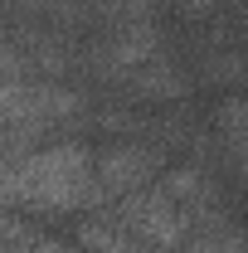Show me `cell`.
Wrapping results in <instances>:
<instances>
[{"mask_svg": "<svg viewBox=\"0 0 248 253\" xmlns=\"http://www.w3.org/2000/svg\"><path fill=\"white\" fill-rule=\"evenodd\" d=\"M93 190V146L78 136L44 141L0 180V210H20L34 219L83 214Z\"/></svg>", "mask_w": 248, "mask_h": 253, "instance_id": "obj_1", "label": "cell"}, {"mask_svg": "<svg viewBox=\"0 0 248 253\" xmlns=\"http://www.w3.org/2000/svg\"><path fill=\"white\" fill-rule=\"evenodd\" d=\"M165 161H170V151H161L146 136H117V141H107L102 151H93V190H88V210L83 214H102L112 200L156 185V175H161Z\"/></svg>", "mask_w": 248, "mask_h": 253, "instance_id": "obj_2", "label": "cell"}, {"mask_svg": "<svg viewBox=\"0 0 248 253\" xmlns=\"http://www.w3.org/2000/svg\"><path fill=\"white\" fill-rule=\"evenodd\" d=\"M102 214L117 224L122 234H131V239H141V244H151V249H161V253H175L190 239V219L156 185L131 190V195H122V200H112Z\"/></svg>", "mask_w": 248, "mask_h": 253, "instance_id": "obj_3", "label": "cell"}, {"mask_svg": "<svg viewBox=\"0 0 248 253\" xmlns=\"http://www.w3.org/2000/svg\"><path fill=\"white\" fill-rule=\"evenodd\" d=\"M131 102H146V107H161V102H180L185 97V78H180V68L165 59V54H156V59L136 63L131 73H126L122 83H117Z\"/></svg>", "mask_w": 248, "mask_h": 253, "instance_id": "obj_4", "label": "cell"}, {"mask_svg": "<svg viewBox=\"0 0 248 253\" xmlns=\"http://www.w3.org/2000/svg\"><path fill=\"white\" fill-rule=\"evenodd\" d=\"M175 253H248V229L244 224H219V229H195Z\"/></svg>", "mask_w": 248, "mask_h": 253, "instance_id": "obj_5", "label": "cell"}, {"mask_svg": "<svg viewBox=\"0 0 248 253\" xmlns=\"http://www.w3.org/2000/svg\"><path fill=\"white\" fill-rule=\"evenodd\" d=\"M20 78H34V63L25 54V39L10 25V15H0V83H20Z\"/></svg>", "mask_w": 248, "mask_h": 253, "instance_id": "obj_6", "label": "cell"}, {"mask_svg": "<svg viewBox=\"0 0 248 253\" xmlns=\"http://www.w3.org/2000/svg\"><path fill=\"white\" fill-rule=\"evenodd\" d=\"M214 136L219 146H234L248 136V97H219L214 102Z\"/></svg>", "mask_w": 248, "mask_h": 253, "instance_id": "obj_7", "label": "cell"}, {"mask_svg": "<svg viewBox=\"0 0 248 253\" xmlns=\"http://www.w3.org/2000/svg\"><path fill=\"white\" fill-rule=\"evenodd\" d=\"M39 229L30 224V214L20 210H0V253H30Z\"/></svg>", "mask_w": 248, "mask_h": 253, "instance_id": "obj_8", "label": "cell"}, {"mask_svg": "<svg viewBox=\"0 0 248 253\" xmlns=\"http://www.w3.org/2000/svg\"><path fill=\"white\" fill-rule=\"evenodd\" d=\"M205 78H209V83H239V78H244V59H239V54H229V49H209V54H205Z\"/></svg>", "mask_w": 248, "mask_h": 253, "instance_id": "obj_9", "label": "cell"}, {"mask_svg": "<svg viewBox=\"0 0 248 253\" xmlns=\"http://www.w3.org/2000/svg\"><path fill=\"white\" fill-rule=\"evenodd\" d=\"M30 253H83V249H78V244H63V239H49V234H39Z\"/></svg>", "mask_w": 248, "mask_h": 253, "instance_id": "obj_10", "label": "cell"}, {"mask_svg": "<svg viewBox=\"0 0 248 253\" xmlns=\"http://www.w3.org/2000/svg\"><path fill=\"white\" fill-rule=\"evenodd\" d=\"M224 151H229V161L239 166V175L248 180V136H244V141H234V146H224Z\"/></svg>", "mask_w": 248, "mask_h": 253, "instance_id": "obj_11", "label": "cell"}, {"mask_svg": "<svg viewBox=\"0 0 248 253\" xmlns=\"http://www.w3.org/2000/svg\"><path fill=\"white\" fill-rule=\"evenodd\" d=\"M0 5H5V10H20V15H39L49 0H0Z\"/></svg>", "mask_w": 248, "mask_h": 253, "instance_id": "obj_12", "label": "cell"}]
</instances>
